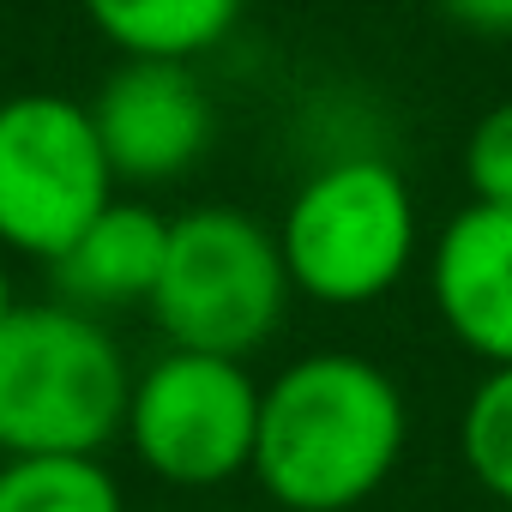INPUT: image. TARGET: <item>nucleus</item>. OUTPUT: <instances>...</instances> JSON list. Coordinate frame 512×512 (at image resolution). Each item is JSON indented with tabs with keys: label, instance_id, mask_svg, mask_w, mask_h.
<instances>
[{
	"label": "nucleus",
	"instance_id": "f257e3e1",
	"mask_svg": "<svg viewBox=\"0 0 512 512\" xmlns=\"http://www.w3.org/2000/svg\"><path fill=\"white\" fill-rule=\"evenodd\" d=\"M410 434L404 392L350 350H314L260 386L253 476L290 512H350L398 470Z\"/></svg>",
	"mask_w": 512,
	"mask_h": 512
},
{
	"label": "nucleus",
	"instance_id": "f03ea898",
	"mask_svg": "<svg viewBox=\"0 0 512 512\" xmlns=\"http://www.w3.org/2000/svg\"><path fill=\"white\" fill-rule=\"evenodd\" d=\"M127 398V356L97 314L19 302L0 320V458H97Z\"/></svg>",
	"mask_w": 512,
	"mask_h": 512
},
{
	"label": "nucleus",
	"instance_id": "7ed1b4c3",
	"mask_svg": "<svg viewBox=\"0 0 512 512\" xmlns=\"http://www.w3.org/2000/svg\"><path fill=\"white\" fill-rule=\"evenodd\" d=\"M284 302L290 272L278 229L241 205H193L169 217L163 272L151 290V320L169 350L241 362L284 326Z\"/></svg>",
	"mask_w": 512,
	"mask_h": 512
},
{
	"label": "nucleus",
	"instance_id": "20e7f679",
	"mask_svg": "<svg viewBox=\"0 0 512 512\" xmlns=\"http://www.w3.org/2000/svg\"><path fill=\"white\" fill-rule=\"evenodd\" d=\"M290 290L326 308L380 302L416 260V193L386 157H338L314 169L278 217Z\"/></svg>",
	"mask_w": 512,
	"mask_h": 512
},
{
	"label": "nucleus",
	"instance_id": "39448f33",
	"mask_svg": "<svg viewBox=\"0 0 512 512\" xmlns=\"http://www.w3.org/2000/svg\"><path fill=\"white\" fill-rule=\"evenodd\" d=\"M109 205L115 169L85 103L61 91L0 103V247L55 266Z\"/></svg>",
	"mask_w": 512,
	"mask_h": 512
},
{
	"label": "nucleus",
	"instance_id": "423d86ee",
	"mask_svg": "<svg viewBox=\"0 0 512 512\" xmlns=\"http://www.w3.org/2000/svg\"><path fill=\"white\" fill-rule=\"evenodd\" d=\"M127 440L139 464L175 488H217L253 470L260 440V386L229 356L169 350L127 398Z\"/></svg>",
	"mask_w": 512,
	"mask_h": 512
},
{
	"label": "nucleus",
	"instance_id": "0eeeda50",
	"mask_svg": "<svg viewBox=\"0 0 512 512\" xmlns=\"http://www.w3.org/2000/svg\"><path fill=\"white\" fill-rule=\"evenodd\" d=\"M103 157L115 181H175L187 175L217 133V109L193 61H121L91 103Z\"/></svg>",
	"mask_w": 512,
	"mask_h": 512
},
{
	"label": "nucleus",
	"instance_id": "6e6552de",
	"mask_svg": "<svg viewBox=\"0 0 512 512\" xmlns=\"http://www.w3.org/2000/svg\"><path fill=\"white\" fill-rule=\"evenodd\" d=\"M434 314L488 368L512 362V211L464 205L428 260Z\"/></svg>",
	"mask_w": 512,
	"mask_h": 512
},
{
	"label": "nucleus",
	"instance_id": "1a4fd4ad",
	"mask_svg": "<svg viewBox=\"0 0 512 512\" xmlns=\"http://www.w3.org/2000/svg\"><path fill=\"white\" fill-rule=\"evenodd\" d=\"M163 247H169V217H157L139 199H115L61 260L49 266L55 290L79 314H109V308H151L157 272H163Z\"/></svg>",
	"mask_w": 512,
	"mask_h": 512
},
{
	"label": "nucleus",
	"instance_id": "9d476101",
	"mask_svg": "<svg viewBox=\"0 0 512 512\" xmlns=\"http://www.w3.org/2000/svg\"><path fill=\"white\" fill-rule=\"evenodd\" d=\"M103 43L121 49V61H199L217 49L247 0H79Z\"/></svg>",
	"mask_w": 512,
	"mask_h": 512
},
{
	"label": "nucleus",
	"instance_id": "9b49d317",
	"mask_svg": "<svg viewBox=\"0 0 512 512\" xmlns=\"http://www.w3.org/2000/svg\"><path fill=\"white\" fill-rule=\"evenodd\" d=\"M0 512H127L97 458H0Z\"/></svg>",
	"mask_w": 512,
	"mask_h": 512
},
{
	"label": "nucleus",
	"instance_id": "f8f14e48",
	"mask_svg": "<svg viewBox=\"0 0 512 512\" xmlns=\"http://www.w3.org/2000/svg\"><path fill=\"white\" fill-rule=\"evenodd\" d=\"M458 446H464V464L470 476L512 506V362L506 368H488L464 404V422H458Z\"/></svg>",
	"mask_w": 512,
	"mask_h": 512
},
{
	"label": "nucleus",
	"instance_id": "ddd939ff",
	"mask_svg": "<svg viewBox=\"0 0 512 512\" xmlns=\"http://www.w3.org/2000/svg\"><path fill=\"white\" fill-rule=\"evenodd\" d=\"M464 181H470V205L512 211V103H494L470 127V139H464Z\"/></svg>",
	"mask_w": 512,
	"mask_h": 512
},
{
	"label": "nucleus",
	"instance_id": "4468645a",
	"mask_svg": "<svg viewBox=\"0 0 512 512\" xmlns=\"http://www.w3.org/2000/svg\"><path fill=\"white\" fill-rule=\"evenodd\" d=\"M434 7L476 37H512V0H434Z\"/></svg>",
	"mask_w": 512,
	"mask_h": 512
},
{
	"label": "nucleus",
	"instance_id": "2eb2a0df",
	"mask_svg": "<svg viewBox=\"0 0 512 512\" xmlns=\"http://www.w3.org/2000/svg\"><path fill=\"white\" fill-rule=\"evenodd\" d=\"M19 302H13V284H7V266H0V320H7Z\"/></svg>",
	"mask_w": 512,
	"mask_h": 512
}]
</instances>
